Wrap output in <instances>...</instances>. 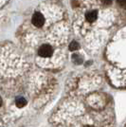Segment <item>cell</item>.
Returning a JSON list of instances; mask_svg holds the SVG:
<instances>
[{
    "label": "cell",
    "mask_w": 126,
    "mask_h": 127,
    "mask_svg": "<svg viewBox=\"0 0 126 127\" xmlns=\"http://www.w3.org/2000/svg\"><path fill=\"white\" fill-rule=\"evenodd\" d=\"M102 3L104 5H110L111 3H112V0H102Z\"/></svg>",
    "instance_id": "cell-8"
},
{
    "label": "cell",
    "mask_w": 126,
    "mask_h": 127,
    "mask_svg": "<svg viewBox=\"0 0 126 127\" xmlns=\"http://www.w3.org/2000/svg\"><path fill=\"white\" fill-rule=\"evenodd\" d=\"M15 103L18 107L21 108V107H23V106H25L27 104V101H26V99H24V98L20 97V98H18V99L15 101Z\"/></svg>",
    "instance_id": "cell-4"
},
{
    "label": "cell",
    "mask_w": 126,
    "mask_h": 127,
    "mask_svg": "<svg viewBox=\"0 0 126 127\" xmlns=\"http://www.w3.org/2000/svg\"><path fill=\"white\" fill-rule=\"evenodd\" d=\"M97 17H98V15H97V12L96 11H89V12H87L86 13V20L88 22H90V23H92V22H94L97 20Z\"/></svg>",
    "instance_id": "cell-3"
},
{
    "label": "cell",
    "mask_w": 126,
    "mask_h": 127,
    "mask_svg": "<svg viewBox=\"0 0 126 127\" xmlns=\"http://www.w3.org/2000/svg\"><path fill=\"white\" fill-rule=\"evenodd\" d=\"M79 48H80L79 43L76 42V41H73V42L70 44V46H69V49H70V50H72V51H75V50H77V49H78Z\"/></svg>",
    "instance_id": "cell-5"
},
{
    "label": "cell",
    "mask_w": 126,
    "mask_h": 127,
    "mask_svg": "<svg viewBox=\"0 0 126 127\" xmlns=\"http://www.w3.org/2000/svg\"><path fill=\"white\" fill-rule=\"evenodd\" d=\"M84 127H93V126H90V125H86V126H84Z\"/></svg>",
    "instance_id": "cell-9"
},
{
    "label": "cell",
    "mask_w": 126,
    "mask_h": 127,
    "mask_svg": "<svg viewBox=\"0 0 126 127\" xmlns=\"http://www.w3.org/2000/svg\"><path fill=\"white\" fill-rule=\"evenodd\" d=\"M52 52L53 49L49 45H43L40 47L39 50H38L39 55L42 57H49V56H51Z\"/></svg>",
    "instance_id": "cell-1"
},
{
    "label": "cell",
    "mask_w": 126,
    "mask_h": 127,
    "mask_svg": "<svg viewBox=\"0 0 126 127\" xmlns=\"http://www.w3.org/2000/svg\"><path fill=\"white\" fill-rule=\"evenodd\" d=\"M73 61H74V63L81 64L82 63V61H83V59H82V57L79 56L78 54H74L73 55Z\"/></svg>",
    "instance_id": "cell-6"
},
{
    "label": "cell",
    "mask_w": 126,
    "mask_h": 127,
    "mask_svg": "<svg viewBox=\"0 0 126 127\" xmlns=\"http://www.w3.org/2000/svg\"><path fill=\"white\" fill-rule=\"evenodd\" d=\"M32 24L36 27H42L45 23V17L42 13L36 12L34 13V15L32 16Z\"/></svg>",
    "instance_id": "cell-2"
},
{
    "label": "cell",
    "mask_w": 126,
    "mask_h": 127,
    "mask_svg": "<svg viewBox=\"0 0 126 127\" xmlns=\"http://www.w3.org/2000/svg\"><path fill=\"white\" fill-rule=\"evenodd\" d=\"M118 4L121 8L126 9V0H118Z\"/></svg>",
    "instance_id": "cell-7"
}]
</instances>
